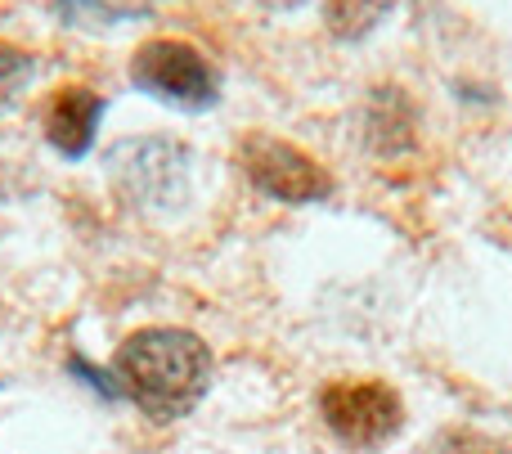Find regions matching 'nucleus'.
Returning <instances> with one entry per match:
<instances>
[{"label": "nucleus", "instance_id": "nucleus-1", "mask_svg": "<svg viewBox=\"0 0 512 454\" xmlns=\"http://www.w3.org/2000/svg\"><path fill=\"white\" fill-rule=\"evenodd\" d=\"M113 374L126 401H135L153 423H176L198 410L212 387V347L189 329H135L117 347Z\"/></svg>", "mask_w": 512, "mask_h": 454}, {"label": "nucleus", "instance_id": "nucleus-2", "mask_svg": "<svg viewBox=\"0 0 512 454\" xmlns=\"http://www.w3.org/2000/svg\"><path fill=\"white\" fill-rule=\"evenodd\" d=\"M131 81L149 99L185 113H207L221 99V68L180 36H149L131 54Z\"/></svg>", "mask_w": 512, "mask_h": 454}, {"label": "nucleus", "instance_id": "nucleus-3", "mask_svg": "<svg viewBox=\"0 0 512 454\" xmlns=\"http://www.w3.org/2000/svg\"><path fill=\"white\" fill-rule=\"evenodd\" d=\"M319 414L328 432L351 450H378L405 428V401L391 383L378 378H342L319 392Z\"/></svg>", "mask_w": 512, "mask_h": 454}, {"label": "nucleus", "instance_id": "nucleus-4", "mask_svg": "<svg viewBox=\"0 0 512 454\" xmlns=\"http://www.w3.org/2000/svg\"><path fill=\"white\" fill-rule=\"evenodd\" d=\"M239 167L243 176L261 189L265 198L274 203H324L333 194V176H328L324 162H315L306 149H297L292 140L283 135H270V131H248L239 140Z\"/></svg>", "mask_w": 512, "mask_h": 454}, {"label": "nucleus", "instance_id": "nucleus-5", "mask_svg": "<svg viewBox=\"0 0 512 454\" xmlns=\"http://www.w3.org/2000/svg\"><path fill=\"white\" fill-rule=\"evenodd\" d=\"M108 113V99L99 95L95 86L86 81H63L45 95V113H41V126H45V144L54 153H63L68 162L86 158L95 149V135H99V122Z\"/></svg>", "mask_w": 512, "mask_h": 454}, {"label": "nucleus", "instance_id": "nucleus-6", "mask_svg": "<svg viewBox=\"0 0 512 454\" xmlns=\"http://www.w3.org/2000/svg\"><path fill=\"white\" fill-rule=\"evenodd\" d=\"M391 5L396 0H324V27L337 41H364L391 14Z\"/></svg>", "mask_w": 512, "mask_h": 454}, {"label": "nucleus", "instance_id": "nucleus-7", "mask_svg": "<svg viewBox=\"0 0 512 454\" xmlns=\"http://www.w3.org/2000/svg\"><path fill=\"white\" fill-rule=\"evenodd\" d=\"M32 81H36V54L14 41H0V113L23 104Z\"/></svg>", "mask_w": 512, "mask_h": 454}, {"label": "nucleus", "instance_id": "nucleus-8", "mask_svg": "<svg viewBox=\"0 0 512 454\" xmlns=\"http://www.w3.org/2000/svg\"><path fill=\"white\" fill-rule=\"evenodd\" d=\"M418 454H508L504 441H495L490 432L468 428V423H454V428H441L432 441H427Z\"/></svg>", "mask_w": 512, "mask_h": 454}]
</instances>
